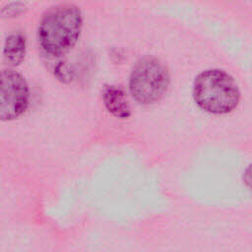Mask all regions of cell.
<instances>
[{
	"label": "cell",
	"instance_id": "obj_7",
	"mask_svg": "<svg viewBox=\"0 0 252 252\" xmlns=\"http://www.w3.org/2000/svg\"><path fill=\"white\" fill-rule=\"evenodd\" d=\"M24 8V4L22 3H10L3 9V14L5 16L13 17L15 15H18L20 12H22Z\"/></svg>",
	"mask_w": 252,
	"mask_h": 252
},
{
	"label": "cell",
	"instance_id": "obj_6",
	"mask_svg": "<svg viewBox=\"0 0 252 252\" xmlns=\"http://www.w3.org/2000/svg\"><path fill=\"white\" fill-rule=\"evenodd\" d=\"M26 54V38L21 32L10 34L5 41L4 56L12 65L20 64Z\"/></svg>",
	"mask_w": 252,
	"mask_h": 252
},
{
	"label": "cell",
	"instance_id": "obj_2",
	"mask_svg": "<svg viewBox=\"0 0 252 252\" xmlns=\"http://www.w3.org/2000/svg\"><path fill=\"white\" fill-rule=\"evenodd\" d=\"M193 97L203 110L213 114H226L237 106L240 94L235 80L228 73L209 69L196 77Z\"/></svg>",
	"mask_w": 252,
	"mask_h": 252
},
{
	"label": "cell",
	"instance_id": "obj_3",
	"mask_svg": "<svg viewBox=\"0 0 252 252\" xmlns=\"http://www.w3.org/2000/svg\"><path fill=\"white\" fill-rule=\"evenodd\" d=\"M170 83L165 65L156 57L147 56L134 66L129 80L133 98L142 104L158 101L167 92Z\"/></svg>",
	"mask_w": 252,
	"mask_h": 252
},
{
	"label": "cell",
	"instance_id": "obj_4",
	"mask_svg": "<svg viewBox=\"0 0 252 252\" xmlns=\"http://www.w3.org/2000/svg\"><path fill=\"white\" fill-rule=\"evenodd\" d=\"M29 105V87L18 72L0 71V120H12L22 115Z\"/></svg>",
	"mask_w": 252,
	"mask_h": 252
},
{
	"label": "cell",
	"instance_id": "obj_1",
	"mask_svg": "<svg viewBox=\"0 0 252 252\" xmlns=\"http://www.w3.org/2000/svg\"><path fill=\"white\" fill-rule=\"evenodd\" d=\"M82 13L73 4H59L42 16L38 26V40L50 55L68 52L77 42L82 30Z\"/></svg>",
	"mask_w": 252,
	"mask_h": 252
},
{
	"label": "cell",
	"instance_id": "obj_5",
	"mask_svg": "<svg viewBox=\"0 0 252 252\" xmlns=\"http://www.w3.org/2000/svg\"><path fill=\"white\" fill-rule=\"evenodd\" d=\"M102 99L109 113L118 118H128L131 107L124 90L115 85L105 86L102 91Z\"/></svg>",
	"mask_w": 252,
	"mask_h": 252
}]
</instances>
